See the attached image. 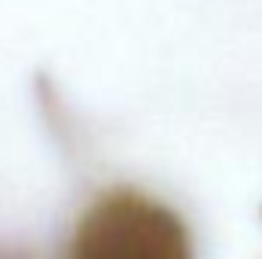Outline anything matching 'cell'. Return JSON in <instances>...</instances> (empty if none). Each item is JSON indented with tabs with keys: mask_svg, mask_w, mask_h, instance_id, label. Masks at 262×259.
I'll list each match as a JSON object with an SVG mask.
<instances>
[{
	"mask_svg": "<svg viewBox=\"0 0 262 259\" xmlns=\"http://www.w3.org/2000/svg\"><path fill=\"white\" fill-rule=\"evenodd\" d=\"M61 259H195V238L165 198L140 186H113L76 213Z\"/></svg>",
	"mask_w": 262,
	"mask_h": 259,
	"instance_id": "obj_1",
	"label": "cell"
}]
</instances>
